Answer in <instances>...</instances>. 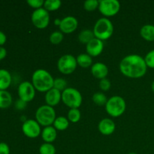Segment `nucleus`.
Returning a JSON list of instances; mask_svg holds the SVG:
<instances>
[{"instance_id": "nucleus-1", "label": "nucleus", "mask_w": 154, "mask_h": 154, "mask_svg": "<svg viewBox=\"0 0 154 154\" xmlns=\"http://www.w3.org/2000/svg\"><path fill=\"white\" fill-rule=\"evenodd\" d=\"M120 70L124 76L129 78H141L147 70L144 58L138 54L126 56L120 63Z\"/></svg>"}, {"instance_id": "nucleus-2", "label": "nucleus", "mask_w": 154, "mask_h": 154, "mask_svg": "<svg viewBox=\"0 0 154 154\" xmlns=\"http://www.w3.org/2000/svg\"><path fill=\"white\" fill-rule=\"evenodd\" d=\"M54 81L52 75L45 69H37L32 76V84L35 89L41 93H47L54 88Z\"/></svg>"}, {"instance_id": "nucleus-3", "label": "nucleus", "mask_w": 154, "mask_h": 154, "mask_svg": "<svg viewBox=\"0 0 154 154\" xmlns=\"http://www.w3.org/2000/svg\"><path fill=\"white\" fill-rule=\"evenodd\" d=\"M93 31L95 38L103 42L109 39L114 34V25L108 18H100L95 23Z\"/></svg>"}, {"instance_id": "nucleus-4", "label": "nucleus", "mask_w": 154, "mask_h": 154, "mask_svg": "<svg viewBox=\"0 0 154 154\" xmlns=\"http://www.w3.org/2000/svg\"><path fill=\"white\" fill-rule=\"evenodd\" d=\"M56 111L53 107L48 105H42L37 109L35 112V120L40 126H52L56 120Z\"/></svg>"}, {"instance_id": "nucleus-5", "label": "nucleus", "mask_w": 154, "mask_h": 154, "mask_svg": "<svg viewBox=\"0 0 154 154\" xmlns=\"http://www.w3.org/2000/svg\"><path fill=\"white\" fill-rule=\"evenodd\" d=\"M126 101L123 97L114 96L108 99L105 105V111L112 117H119L126 111Z\"/></svg>"}, {"instance_id": "nucleus-6", "label": "nucleus", "mask_w": 154, "mask_h": 154, "mask_svg": "<svg viewBox=\"0 0 154 154\" xmlns=\"http://www.w3.org/2000/svg\"><path fill=\"white\" fill-rule=\"evenodd\" d=\"M62 101L70 109L78 108L82 104L83 97L79 90L72 87H68L62 92Z\"/></svg>"}, {"instance_id": "nucleus-7", "label": "nucleus", "mask_w": 154, "mask_h": 154, "mask_svg": "<svg viewBox=\"0 0 154 154\" xmlns=\"http://www.w3.org/2000/svg\"><path fill=\"white\" fill-rule=\"evenodd\" d=\"M78 63L76 58L71 54H66L60 57L57 62V69L63 75H71L76 69Z\"/></svg>"}, {"instance_id": "nucleus-8", "label": "nucleus", "mask_w": 154, "mask_h": 154, "mask_svg": "<svg viewBox=\"0 0 154 154\" xmlns=\"http://www.w3.org/2000/svg\"><path fill=\"white\" fill-rule=\"evenodd\" d=\"M99 11L107 17L115 16L120 10V3L117 0H102L99 1Z\"/></svg>"}, {"instance_id": "nucleus-9", "label": "nucleus", "mask_w": 154, "mask_h": 154, "mask_svg": "<svg viewBox=\"0 0 154 154\" xmlns=\"http://www.w3.org/2000/svg\"><path fill=\"white\" fill-rule=\"evenodd\" d=\"M31 20L36 28L40 29H45L50 23L49 12L44 8L35 10L32 14Z\"/></svg>"}, {"instance_id": "nucleus-10", "label": "nucleus", "mask_w": 154, "mask_h": 154, "mask_svg": "<svg viewBox=\"0 0 154 154\" xmlns=\"http://www.w3.org/2000/svg\"><path fill=\"white\" fill-rule=\"evenodd\" d=\"M35 89L29 81H23L18 86V96L20 99L27 103L34 99L35 96Z\"/></svg>"}, {"instance_id": "nucleus-11", "label": "nucleus", "mask_w": 154, "mask_h": 154, "mask_svg": "<svg viewBox=\"0 0 154 154\" xmlns=\"http://www.w3.org/2000/svg\"><path fill=\"white\" fill-rule=\"evenodd\" d=\"M22 131L24 135L29 138H35L42 134L41 126L35 120H26L22 125Z\"/></svg>"}, {"instance_id": "nucleus-12", "label": "nucleus", "mask_w": 154, "mask_h": 154, "mask_svg": "<svg viewBox=\"0 0 154 154\" xmlns=\"http://www.w3.org/2000/svg\"><path fill=\"white\" fill-rule=\"evenodd\" d=\"M78 26V21L77 18L73 16H67L61 20L60 27V32L66 34L74 32Z\"/></svg>"}, {"instance_id": "nucleus-13", "label": "nucleus", "mask_w": 154, "mask_h": 154, "mask_svg": "<svg viewBox=\"0 0 154 154\" xmlns=\"http://www.w3.org/2000/svg\"><path fill=\"white\" fill-rule=\"evenodd\" d=\"M104 49V43L99 39L93 38L86 45L87 54L91 57H96L100 55Z\"/></svg>"}, {"instance_id": "nucleus-14", "label": "nucleus", "mask_w": 154, "mask_h": 154, "mask_svg": "<svg viewBox=\"0 0 154 154\" xmlns=\"http://www.w3.org/2000/svg\"><path fill=\"white\" fill-rule=\"evenodd\" d=\"M99 132L104 135H112L116 129L115 123L109 118H104L98 125Z\"/></svg>"}, {"instance_id": "nucleus-15", "label": "nucleus", "mask_w": 154, "mask_h": 154, "mask_svg": "<svg viewBox=\"0 0 154 154\" xmlns=\"http://www.w3.org/2000/svg\"><path fill=\"white\" fill-rule=\"evenodd\" d=\"M45 100L46 105L54 108L60 103V101H62V93L56 89L52 88L46 93Z\"/></svg>"}, {"instance_id": "nucleus-16", "label": "nucleus", "mask_w": 154, "mask_h": 154, "mask_svg": "<svg viewBox=\"0 0 154 154\" xmlns=\"http://www.w3.org/2000/svg\"><path fill=\"white\" fill-rule=\"evenodd\" d=\"M91 73L94 78L102 80L108 75V68L102 63H96L91 66Z\"/></svg>"}, {"instance_id": "nucleus-17", "label": "nucleus", "mask_w": 154, "mask_h": 154, "mask_svg": "<svg viewBox=\"0 0 154 154\" xmlns=\"http://www.w3.org/2000/svg\"><path fill=\"white\" fill-rule=\"evenodd\" d=\"M42 138L45 143H50L52 144L56 140L57 137V129L53 126H47L43 129L42 131Z\"/></svg>"}, {"instance_id": "nucleus-18", "label": "nucleus", "mask_w": 154, "mask_h": 154, "mask_svg": "<svg viewBox=\"0 0 154 154\" xmlns=\"http://www.w3.org/2000/svg\"><path fill=\"white\" fill-rule=\"evenodd\" d=\"M11 75L6 69H0V90H6L11 84Z\"/></svg>"}, {"instance_id": "nucleus-19", "label": "nucleus", "mask_w": 154, "mask_h": 154, "mask_svg": "<svg viewBox=\"0 0 154 154\" xmlns=\"http://www.w3.org/2000/svg\"><path fill=\"white\" fill-rule=\"evenodd\" d=\"M141 38L147 42L154 41V26L151 24H146L141 27L140 30Z\"/></svg>"}, {"instance_id": "nucleus-20", "label": "nucleus", "mask_w": 154, "mask_h": 154, "mask_svg": "<svg viewBox=\"0 0 154 154\" xmlns=\"http://www.w3.org/2000/svg\"><path fill=\"white\" fill-rule=\"evenodd\" d=\"M12 104V96L7 90H0V108L5 109Z\"/></svg>"}, {"instance_id": "nucleus-21", "label": "nucleus", "mask_w": 154, "mask_h": 154, "mask_svg": "<svg viewBox=\"0 0 154 154\" xmlns=\"http://www.w3.org/2000/svg\"><path fill=\"white\" fill-rule=\"evenodd\" d=\"M77 63L81 68L87 69L93 66V59L87 54H81L77 57Z\"/></svg>"}, {"instance_id": "nucleus-22", "label": "nucleus", "mask_w": 154, "mask_h": 154, "mask_svg": "<svg viewBox=\"0 0 154 154\" xmlns=\"http://www.w3.org/2000/svg\"><path fill=\"white\" fill-rule=\"evenodd\" d=\"M95 38L94 33L93 31L90 29H84L82 30L78 35V40L81 44H84L87 45L90 41Z\"/></svg>"}, {"instance_id": "nucleus-23", "label": "nucleus", "mask_w": 154, "mask_h": 154, "mask_svg": "<svg viewBox=\"0 0 154 154\" xmlns=\"http://www.w3.org/2000/svg\"><path fill=\"white\" fill-rule=\"evenodd\" d=\"M53 126L57 130L64 131L66 129H67L68 127L69 126V121L68 120V118L61 116V117H59L56 118L55 121H54V124H53Z\"/></svg>"}, {"instance_id": "nucleus-24", "label": "nucleus", "mask_w": 154, "mask_h": 154, "mask_svg": "<svg viewBox=\"0 0 154 154\" xmlns=\"http://www.w3.org/2000/svg\"><path fill=\"white\" fill-rule=\"evenodd\" d=\"M62 2L60 0H46L44 3V8L49 11H57L61 7Z\"/></svg>"}, {"instance_id": "nucleus-25", "label": "nucleus", "mask_w": 154, "mask_h": 154, "mask_svg": "<svg viewBox=\"0 0 154 154\" xmlns=\"http://www.w3.org/2000/svg\"><path fill=\"white\" fill-rule=\"evenodd\" d=\"M81 114L78 108H72L68 112V120L72 123H76L81 120Z\"/></svg>"}, {"instance_id": "nucleus-26", "label": "nucleus", "mask_w": 154, "mask_h": 154, "mask_svg": "<svg viewBox=\"0 0 154 154\" xmlns=\"http://www.w3.org/2000/svg\"><path fill=\"white\" fill-rule=\"evenodd\" d=\"M108 99H107V96L105 93H102V92H98L93 94V101L96 105H99V106H102V105H106Z\"/></svg>"}, {"instance_id": "nucleus-27", "label": "nucleus", "mask_w": 154, "mask_h": 154, "mask_svg": "<svg viewBox=\"0 0 154 154\" xmlns=\"http://www.w3.org/2000/svg\"><path fill=\"white\" fill-rule=\"evenodd\" d=\"M56 147L50 143H44L39 147L40 154H56Z\"/></svg>"}, {"instance_id": "nucleus-28", "label": "nucleus", "mask_w": 154, "mask_h": 154, "mask_svg": "<svg viewBox=\"0 0 154 154\" xmlns=\"http://www.w3.org/2000/svg\"><path fill=\"white\" fill-rule=\"evenodd\" d=\"M54 88L59 90L62 93L64 91L67 87V81L65 79L61 78H57L54 79Z\"/></svg>"}, {"instance_id": "nucleus-29", "label": "nucleus", "mask_w": 154, "mask_h": 154, "mask_svg": "<svg viewBox=\"0 0 154 154\" xmlns=\"http://www.w3.org/2000/svg\"><path fill=\"white\" fill-rule=\"evenodd\" d=\"M99 1L98 0H87L84 3V8L87 11L91 12L94 11L97 8H99Z\"/></svg>"}, {"instance_id": "nucleus-30", "label": "nucleus", "mask_w": 154, "mask_h": 154, "mask_svg": "<svg viewBox=\"0 0 154 154\" xmlns=\"http://www.w3.org/2000/svg\"><path fill=\"white\" fill-rule=\"evenodd\" d=\"M50 42L53 45H60L63 40V34L60 31L54 32L50 35Z\"/></svg>"}, {"instance_id": "nucleus-31", "label": "nucleus", "mask_w": 154, "mask_h": 154, "mask_svg": "<svg viewBox=\"0 0 154 154\" xmlns=\"http://www.w3.org/2000/svg\"><path fill=\"white\" fill-rule=\"evenodd\" d=\"M146 65L147 68L154 69V50H152L150 52L147 54V55L144 57Z\"/></svg>"}, {"instance_id": "nucleus-32", "label": "nucleus", "mask_w": 154, "mask_h": 154, "mask_svg": "<svg viewBox=\"0 0 154 154\" xmlns=\"http://www.w3.org/2000/svg\"><path fill=\"white\" fill-rule=\"evenodd\" d=\"M44 3H45V1L43 0H27V4L35 10L43 8Z\"/></svg>"}, {"instance_id": "nucleus-33", "label": "nucleus", "mask_w": 154, "mask_h": 154, "mask_svg": "<svg viewBox=\"0 0 154 154\" xmlns=\"http://www.w3.org/2000/svg\"><path fill=\"white\" fill-rule=\"evenodd\" d=\"M111 81L107 78H104V79L100 80L99 81V88L102 90V91H108L111 89Z\"/></svg>"}, {"instance_id": "nucleus-34", "label": "nucleus", "mask_w": 154, "mask_h": 154, "mask_svg": "<svg viewBox=\"0 0 154 154\" xmlns=\"http://www.w3.org/2000/svg\"><path fill=\"white\" fill-rule=\"evenodd\" d=\"M0 154H10V147L5 142H0Z\"/></svg>"}, {"instance_id": "nucleus-35", "label": "nucleus", "mask_w": 154, "mask_h": 154, "mask_svg": "<svg viewBox=\"0 0 154 154\" xmlns=\"http://www.w3.org/2000/svg\"><path fill=\"white\" fill-rule=\"evenodd\" d=\"M7 41V37H6V35L2 31L0 30V46H2L3 45H5Z\"/></svg>"}, {"instance_id": "nucleus-36", "label": "nucleus", "mask_w": 154, "mask_h": 154, "mask_svg": "<svg viewBox=\"0 0 154 154\" xmlns=\"http://www.w3.org/2000/svg\"><path fill=\"white\" fill-rule=\"evenodd\" d=\"M7 56V51L2 46H0V61L4 60Z\"/></svg>"}, {"instance_id": "nucleus-37", "label": "nucleus", "mask_w": 154, "mask_h": 154, "mask_svg": "<svg viewBox=\"0 0 154 154\" xmlns=\"http://www.w3.org/2000/svg\"><path fill=\"white\" fill-rule=\"evenodd\" d=\"M26 102H24L23 101H22L20 99V100L17 101L16 103L17 108V109H20V110L24 109V108H25V106H26Z\"/></svg>"}, {"instance_id": "nucleus-38", "label": "nucleus", "mask_w": 154, "mask_h": 154, "mask_svg": "<svg viewBox=\"0 0 154 154\" xmlns=\"http://www.w3.org/2000/svg\"><path fill=\"white\" fill-rule=\"evenodd\" d=\"M54 23H55V24L57 26H60V23H61V20H60V19H56L55 21H54Z\"/></svg>"}, {"instance_id": "nucleus-39", "label": "nucleus", "mask_w": 154, "mask_h": 154, "mask_svg": "<svg viewBox=\"0 0 154 154\" xmlns=\"http://www.w3.org/2000/svg\"><path fill=\"white\" fill-rule=\"evenodd\" d=\"M151 89L153 90V92L154 93V81H153V83L151 84Z\"/></svg>"}, {"instance_id": "nucleus-40", "label": "nucleus", "mask_w": 154, "mask_h": 154, "mask_svg": "<svg viewBox=\"0 0 154 154\" xmlns=\"http://www.w3.org/2000/svg\"><path fill=\"white\" fill-rule=\"evenodd\" d=\"M128 154H137L136 153H133V152H132V153H128Z\"/></svg>"}]
</instances>
